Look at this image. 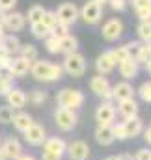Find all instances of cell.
Instances as JSON below:
<instances>
[{"mask_svg":"<svg viewBox=\"0 0 151 160\" xmlns=\"http://www.w3.org/2000/svg\"><path fill=\"white\" fill-rule=\"evenodd\" d=\"M142 134H144V142H146L148 145H151V127L144 128V130H142Z\"/></svg>","mask_w":151,"mask_h":160,"instance_id":"cell-45","label":"cell"},{"mask_svg":"<svg viewBox=\"0 0 151 160\" xmlns=\"http://www.w3.org/2000/svg\"><path fill=\"white\" fill-rule=\"evenodd\" d=\"M54 15H56V19H58L60 24L71 26V24H75L76 19H78V8L73 2H64V4L58 6V9L54 11Z\"/></svg>","mask_w":151,"mask_h":160,"instance_id":"cell-6","label":"cell"},{"mask_svg":"<svg viewBox=\"0 0 151 160\" xmlns=\"http://www.w3.org/2000/svg\"><path fill=\"white\" fill-rule=\"evenodd\" d=\"M6 58H11V56H9V52H8V50L2 47V43H0V60H6Z\"/></svg>","mask_w":151,"mask_h":160,"instance_id":"cell-47","label":"cell"},{"mask_svg":"<svg viewBox=\"0 0 151 160\" xmlns=\"http://www.w3.org/2000/svg\"><path fill=\"white\" fill-rule=\"evenodd\" d=\"M13 89V77L9 75V69L0 67V97H6Z\"/></svg>","mask_w":151,"mask_h":160,"instance_id":"cell-24","label":"cell"},{"mask_svg":"<svg viewBox=\"0 0 151 160\" xmlns=\"http://www.w3.org/2000/svg\"><path fill=\"white\" fill-rule=\"evenodd\" d=\"M24 26H26V17L23 15V13H19V11H11V13H8L6 15V22H4V28H8L9 32H21V30H24Z\"/></svg>","mask_w":151,"mask_h":160,"instance_id":"cell-15","label":"cell"},{"mask_svg":"<svg viewBox=\"0 0 151 160\" xmlns=\"http://www.w3.org/2000/svg\"><path fill=\"white\" fill-rule=\"evenodd\" d=\"M134 93H136L134 88L127 80L117 82V84L112 86V101H116V102H121V101H127V99H134Z\"/></svg>","mask_w":151,"mask_h":160,"instance_id":"cell-12","label":"cell"},{"mask_svg":"<svg viewBox=\"0 0 151 160\" xmlns=\"http://www.w3.org/2000/svg\"><path fill=\"white\" fill-rule=\"evenodd\" d=\"M50 36H54V38H58V39H62V38H65V36H69V26H64V24H56L54 28H52V32H50Z\"/></svg>","mask_w":151,"mask_h":160,"instance_id":"cell-38","label":"cell"},{"mask_svg":"<svg viewBox=\"0 0 151 160\" xmlns=\"http://www.w3.org/2000/svg\"><path fill=\"white\" fill-rule=\"evenodd\" d=\"M131 4H133L134 11L144 9V8H151V0H131Z\"/></svg>","mask_w":151,"mask_h":160,"instance_id":"cell-41","label":"cell"},{"mask_svg":"<svg viewBox=\"0 0 151 160\" xmlns=\"http://www.w3.org/2000/svg\"><path fill=\"white\" fill-rule=\"evenodd\" d=\"M62 69H64V73H67L69 77L80 78V77H84V73H86V58H84L82 54H78V52L67 54V56L64 58Z\"/></svg>","mask_w":151,"mask_h":160,"instance_id":"cell-3","label":"cell"},{"mask_svg":"<svg viewBox=\"0 0 151 160\" xmlns=\"http://www.w3.org/2000/svg\"><path fill=\"white\" fill-rule=\"evenodd\" d=\"M146 26H148V32H149V38H151V19L146 21Z\"/></svg>","mask_w":151,"mask_h":160,"instance_id":"cell-53","label":"cell"},{"mask_svg":"<svg viewBox=\"0 0 151 160\" xmlns=\"http://www.w3.org/2000/svg\"><path fill=\"white\" fill-rule=\"evenodd\" d=\"M30 67H32V63H30V62H26L24 58L17 56V58H13V60H11L9 75H11L13 78H23V77H26V75L30 73Z\"/></svg>","mask_w":151,"mask_h":160,"instance_id":"cell-17","label":"cell"},{"mask_svg":"<svg viewBox=\"0 0 151 160\" xmlns=\"http://www.w3.org/2000/svg\"><path fill=\"white\" fill-rule=\"evenodd\" d=\"M4 36H6V32H4V26H0V43L4 39Z\"/></svg>","mask_w":151,"mask_h":160,"instance_id":"cell-52","label":"cell"},{"mask_svg":"<svg viewBox=\"0 0 151 160\" xmlns=\"http://www.w3.org/2000/svg\"><path fill=\"white\" fill-rule=\"evenodd\" d=\"M112 56H114V62L119 65L121 62H125L127 58H129V54H127V48H125V45L123 47H117V48H112Z\"/></svg>","mask_w":151,"mask_h":160,"instance_id":"cell-36","label":"cell"},{"mask_svg":"<svg viewBox=\"0 0 151 160\" xmlns=\"http://www.w3.org/2000/svg\"><path fill=\"white\" fill-rule=\"evenodd\" d=\"M138 95L144 102H151V80L149 82H144L138 89Z\"/></svg>","mask_w":151,"mask_h":160,"instance_id":"cell-37","label":"cell"},{"mask_svg":"<svg viewBox=\"0 0 151 160\" xmlns=\"http://www.w3.org/2000/svg\"><path fill=\"white\" fill-rule=\"evenodd\" d=\"M105 160H116V157H108V158H105Z\"/></svg>","mask_w":151,"mask_h":160,"instance_id":"cell-57","label":"cell"},{"mask_svg":"<svg viewBox=\"0 0 151 160\" xmlns=\"http://www.w3.org/2000/svg\"><path fill=\"white\" fill-rule=\"evenodd\" d=\"M95 142L99 143V145H103V147H108V145H112L114 142V134H112V127H99L97 125V128H95Z\"/></svg>","mask_w":151,"mask_h":160,"instance_id":"cell-22","label":"cell"},{"mask_svg":"<svg viewBox=\"0 0 151 160\" xmlns=\"http://www.w3.org/2000/svg\"><path fill=\"white\" fill-rule=\"evenodd\" d=\"M30 32H32V36L38 38V39H47V38L50 36V30H47L41 22H34V24H30Z\"/></svg>","mask_w":151,"mask_h":160,"instance_id":"cell-32","label":"cell"},{"mask_svg":"<svg viewBox=\"0 0 151 160\" xmlns=\"http://www.w3.org/2000/svg\"><path fill=\"white\" fill-rule=\"evenodd\" d=\"M121 125H123V130H125V138H127V140L140 136L142 130H144V121L140 119L138 116L133 118V119H125Z\"/></svg>","mask_w":151,"mask_h":160,"instance_id":"cell-20","label":"cell"},{"mask_svg":"<svg viewBox=\"0 0 151 160\" xmlns=\"http://www.w3.org/2000/svg\"><path fill=\"white\" fill-rule=\"evenodd\" d=\"M112 134H114V140H127V138H125V130H123V125H121V123H114V125H112Z\"/></svg>","mask_w":151,"mask_h":160,"instance_id":"cell-39","label":"cell"},{"mask_svg":"<svg viewBox=\"0 0 151 160\" xmlns=\"http://www.w3.org/2000/svg\"><path fill=\"white\" fill-rule=\"evenodd\" d=\"M149 127H151V123H149Z\"/></svg>","mask_w":151,"mask_h":160,"instance_id":"cell-58","label":"cell"},{"mask_svg":"<svg viewBox=\"0 0 151 160\" xmlns=\"http://www.w3.org/2000/svg\"><path fill=\"white\" fill-rule=\"evenodd\" d=\"M0 147H2V151H4V155H6L8 160H17L23 155V145H21V142H19L17 138H13V136L6 138Z\"/></svg>","mask_w":151,"mask_h":160,"instance_id":"cell-14","label":"cell"},{"mask_svg":"<svg viewBox=\"0 0 151 160\" xmlns=\"http://www.w3.org/2000/svg\"><path fill=\"white\" fill-rule=\"evenodd\" d=\"M101 34H103V39L108 41V43L117 41L121 38V34H123V22H121L119 19H108V21L103 24Z\"/></svg>","mask_w":151,"mask_h":160,"instance_id":"cell-9","label":"cell"},{"mask_svg":"<svg viewBox=\"0 0 151 160\" xmlns=\"http://www.w3.org/2000/svg\"><path fill=\"white\" fill-rule=\"evenodd\" d=\"M19 56H21V58H24L26 62L34 63V62L38 60L39 54H38V48H36V45H32V43H24V45H21Z\"/></svg>","mask_w":151,"mask_h":160,"instance_id":"cell-27","label":"cell"},{"mask_svg":"<svg viewBox=\"0 0 151 160\" xmlns=\"http://www.w3.org/2000/svg\"><path fill=\"white\" fill-rule=\"evenodd\" d=\"M86 97L80 89H73V88H64L56 93V104L58 108H67V110H78L84 104Z\"/></svg>","mask_w":151,"mask_h":160,"instance_id":"cell-2","label":"cell"},{"mask_svg":"<svg viewBox=\"0 0 151 160\" xmlns=\"http://www.w3.org/2000/svg\"><path fill=\"white\" fill-rule=\"evenodd\" d=\"M6 15H8V13H4V11L0 9V26H4V22H6Z\"/></svg>","mask_w":151,"mask_h":160,"instance_id":"cell-50","label":"cell"},{"mask_svg":"<svg viewBox=\"0 0 151 160\" xmlns=\"http://www.w3.org/2000/svg\"><path fill=\"white\" fill-rule=\"evenodd\" d=\"M134 160H151V149H148V147L138 149V153H136Z\"/></svg>","mask_w":151,"mask_h":160,"instance_id":"cell-43","label":"cell"},{"mask_svg":"<svg viewBox=\"0 0 151 160\" xmlns=\"http://www.w3.org/2000/svg\"><path fill=\"white\" fill-rule=\"evenodd\" d=\"M45 41V48L50 52V54H60V39L54 38V36H49Z\"/></svg>","mask_w":151,"mask_h":160,"instance_id":"cell-33","label":"cell"},{"mask_svg":"<svg viewBox=\"0 0 151 160\" xmlns=\"http://www.w3.org/2000/svg\"><path fill=\"white\" fill-rule=\"evenodd\" d=\"M41 160H62V157H56V155H50V153H43Z\"/></svg>","mask_w":151,"mask_h":160,"instance_id":"cell-46","label":"cell"},{"mask_svg":"<svg viewBox=\"0 0 151 160\" xmlns=\"http://www.w3.org/2000/svg\"><path fill=\"white\" fill-rule=\"evenodd\" d=\"M76 121H78V116H76L75 110H67V108H56L54 110V123L64 132L73 130L76 127Z\"/></svg>","mask_w":151,"mask_h":160,"instance_id":"cell-4","label":"cell"},{"mask_svg":"<svg viewBox=\"0 0 151 160\" xmlns=\"http://www.w3.org/2000/svg\"><path fill=\"white\" fill-rule=\"evenodd\" d=\"M136 15H138V19H140L142 22L149 21V19H151V8H144V9H138V11H136Z\"/></svg>","mask_w":151,"mask_h":160,"instance_id":"cell-44","label":"cell"},{"mask_svg":"<svg viewBox=\"0 0 151 160\" xmlns=\"http://www.w3.org/2000/svg\"><path fill=\"white\" fill-rule=\"evenodd\" d=\"M108 4L114 11H123L127 8V0H108Z\"/></svg>","mask_w":151,"mask_h":160,"instance_id":"cell-40","label":"cell"},{"mask_svg":"<svg viewBox=\"0 0 151 160\" xmlns=\"http://www.w3.org/2000/svg\"><path fill=\"white\" fill-rule=\"evenodd\" d=\"M78 17H82L86 24H97V22L101 21V17H103V6H99V4L88 0V2L82 6V9L78 11Z\"/></svg>","mask_w":151,"mask_h":160,"instance_id":"cell-8","label":"cell"},{"mask_svg":"<svg viewBox=\"0 0 151 160\" xmlns=\"http://www.w3.org/2000/svg\"><path fill=\"white\" fill-rule=\"evenodd\" d=\"M30 75L39 82H56L62 78L64 69L58 63H52L49 60H36L30 67Z\"/></svg>","mask_w":151,"mask_h":160,"instance_id":"cell-1","label":"cell"},{"mask_svg":"<svg viewBox=\"0 0 151 160\" xmlns=\"http://www.w3.org/2000/svg\"><path fill=\"white\" fill-rule=\"evenodd\" d=\"M116 62H114V56H112V50H107V52H103L101 56H97V60H95V69H97V73L99 75H110L114 69H116Z\"/></svg>","mask_w":151,"mask_h":160,"instance_id":"cell-13","label":"cell"},{"mask_svg":"<svg viewBox=\"0 0 151 160\" xmlns=\"http://www.w3.org/2000/svg\"><path fill=\"white\" fill-rule=\"evenodd\" d=\"M23 134H24L26 143H30V145H34V147L43 145L45 140H47V130H45V127H41L39 123H34V125H32L26 132H23Z\"/></svg>","mask_w":151,"mask_h":160,"instance_id":"cell-11","label":"cell"},{"mask_svg":"<svg viewBox=\"0 0 151 160\" xmlns=\"http://www.w3.org/2000/svg\"><path fill=\"white\" fill-rule=\"evenodd\" d=\"M90 89L97 97H101L103 101H112V86H110V82H108L107 77H103V75L91 77L90 78Z\"/></svg>","mask_w":151,"mask_h":160,"instance_id":"cell-7","label":"cell"},{"mask_svg":"<svg viewBox=\"0 0 151 160\" xmlns=\"http://www.w3.org/2000/svg\"><path fill=\"white\" fill-rule=\"evenodd\" d=\"M116 116H117V112H116V106L112 104V101H103L95 110V121L99 127H112Z\"/></svg>","mask_w":151,"mask_h":160,"instance_id":"cell-5","label":"cell"},{"mask_svg":"<svg viewBox=\"0 0 151 160\" xmlns=\"http://www.w3.org/2000/svg\"><path fill=\"white\" fill-rule=\"evenodd\" d=\"M15 4H17V0H0V9L4 13H8V11H11L15 8Z\"/></svg>","mask_w":151,"mask_h":160,"instance_id":"cell-42","label":"cell"},{"mask_svg":"<svg viewBox=\"0 0 151 160\" xmlns=\"http://www.w3.org/2000/svg\"><path fill=\"white\" fill-rule=\"evenodd\" d=\"M76 48H78V39H76L75 36H65V38H62L60 39V54H73L76 52Z\"/></svg>","mask_w":151,"mask_h":160,"instance_id":"cell-26","label":"cell"},{"mask_svg":"<svg viewBox=\"0 0 151 160\" xmlns=\"http://www.w3.org/2000/svg\"><path fill=\"white\" fill-rule=\"evenodd\" d=\"M146 69H148V73H149V77H151V63L149 65H146Z\"/></svg>","mask_w":151,"mask_h":160,"instance_id":"cell-56","label":"cell"},{"mask_svg":"<svg viewBox=\"0 0 151 160\" xmlns=\"http://www.w3.org/2000/svg\"><path fill=\"white\" fill-rule=\"evenodd\" d=\"M140 47H142V41H131V43H127V45H125L127 54H129V58H131V60H134V62H136L138 52H140Z\"/></svg>","mask_w":151,"mask_h":160,"instance_id":"cell-35","label":"cell"},{"mask_svg":"<svg viewBox=\"0 0 151 160\" xmlns=\"http://www.w3.org/2000/svg\"><path fill=\"white\" fill-rule=\"evenodd\" d=\"M6 99H8V106H11L13 110H23V108L26 106V102H28L26 93H24L21 88H13V89L6 95Z\"/></svg>","mask_w":151,"mask_h":160,"instance_id":"cell-19","label":"cell"},{"mask_svg":"<svg viewBox=\"0 0 151 160\" xmlns=\"http://www.w3.org/2000/svg\"><path fill=\"white\" fill-rule=\"evenodd\" d=\"M144 45H148V47H149V48H151V38H148V39L144 41Z\"/></svg>","mask_w":151,"mask_h":160,"instance_id":"cell-55","label":"cell"},{"mask_svg":"<svg viewBox=\"0 0 151 160\" xmlns=\"http://www.w3.org/2000/svg\"><path fill=\"white\" fill-rule=\"evenodd\" d=\"M136 63H138V65L142 63L144 67H146V65H149V63H151V48L148 47V45H144V43H142V47H140V52H138Z\"/></svg>","mask_w":151,"mask_h":160,"instance_id":"cell-31","label":"cell"},{"mask_svg":"<svg viewBox=\"0 0 151 160\" xmlns=\"http://www.w3.org/2000/svg\"><path fill=\"white\" fill-rule=\"evenodd\" d=\"M65 153L69 155V158L71 160H88L90 158L91 149H90V145H88L84 140H75V142L67 143Z\"/></svg>","mask_w":151,"mask_h":160,"instance_id":"cell-10","label":"cell"},{"mask_svg":"<svg viewBox=\"0 0 151 160\" xmlns=\"http://www.w3.org/2000/svg\"><path fill=\"white\" fill-rule=\"evenodd\" d=\"M117 69H119V75L123 77V78L127 80H133L136 78V75H138V69H140V65L134 62V60H131V58H127L125 62H121L119 65H117Z\"/></svg>","mask_w":151,"mask_h":160,"instance_id":"cell-21","label":"cell"},{"mask_svg":"<svg viewBox=\"0 0 151 160\" xmlns=\"http://www.w3.org/2000/svg\"><path fill=\"white\" fill-rule=\"evenodd\" d=\"M17 160H36V158H34L32 155H26V153H23V155H21Z\"/></svg>","mask_w":151,"mask_h":160,"instance_id":"cell-48","label":"cell"},{"mask_svg":"<svg viewBox=\"0 0 151 160\" xmlns=\"http://www.w3.org/2000/svg\"><path fill=\"white\" fill-rule=\"evenodd\" d=\"M138 110H140V106H138V102H136L134 99L121 101V102H117V108H116V112H117L123 119H133V118H136V116H138Z\"/></svg>","mask_w":151,"mask_h":160,"instance_id":"cell-18","label":"cell"},{"mask_svg":"<svg viewBox=\"0 0 151 160\" xmlns=\"http://www.w3.org/2000/svg\"><path fill=\"white\" fill-rule=\"evenodd\" d=\"M116 160H134L131 155H119V157H116Z\"/></svg>","mask_w":151,"mask_h":160,"instance_id":"cell-49","label":"cell"},{"mask_svg":"<svg viewBox=\"0 0 151 160\" xmlns=\"http://www.w3.org/2000/svg\"><path fill=\"white\" fill-rule=\"evenodd\" d=\"M0 160H8L6 158V155H4V151H2V147H0Z\"/></svg>","mask_w":151,"mask_h":160,"instance_id":"cell-54","label":"cell"},{"mask_svg":"<svg viewBox=\"0 0 151 160\" xmlns=\"http://www.w3.org/2000/svg\"><path fill=\"white\" fill-rule=\"evenodd\" d=\"M13 116H15V110L11 108V106H0V123H4V125H8V123H11L13 121Z\"/></svg>","mask_w":151,"mask_h":160,"instance_id":"cell-34","label":"cell"},{"mask_svg":"<svg viewBox=\"0 0 151 160\" xmlns=\"http://www.w3.org/2000/svg\"><path fill=\"white\" fill-rule=\"evenodd\" d=\"M26 99H28L30 104H34V106H41V104L47 101V91H43V89H32V91L26 95Z\"/></svg>","mask_w":151,"mask_h":160,"instance_id":"cell-28","label":"cell"},{"mask_svg":"<svg viewBox=\"0 0 151 160\" xmlns=\"http://www.w3.org/2000/svg\"><path fill=\"white\" fill-rule=\"evenodd\" d=\"M21 41L19 38L15 36V34H6L4 36V39H2V47L9 52V56H13V54H19V50H21Z\"/></svg>","mask_w":151,"mask_h":160,"instance_id":"cell-25","label":"cell"},{"mask_svg":"<svg viewBox=\"0 0 151 160\" xmlns=\"http://www.w3.org/2000/svg\"><path fill=\"white\" fill-rule=\"evenodd\" d=\"M65 147L67 143L58 138V136H52V138H47L45 143H43V153H50V155H56V157H64L65 155Z\"/></svg>","mask_w":151,"mask_h":160,"instance_id":"cell-16","label":"cell"},{"mask_svg":"<svg viewBox=\"0 0 151 160\" xmlns=\"http://www.w3.org/2000/svg\"><path fill=\"white\" fill-rule=\"evenodd\" d=\"M41 24H43L47 30H50V32H52V28L58 24V19H56L54 11H50V9H45V13H43V19H41Z\"/></svg>","mask_w":151,"mask_h":160,"instance_id":"cell-30","label":"cell"},{"mask_svg":"<svg viewBox=\"0 0 151 160\" xmlns=\"http://www.w3.org/2000/svg\"><path fill=\"white\" fill-rule=\"evenodd\" d=\"M91 2H95V4H99V6H105L108 0H91Z\"/></svg>","mask_w":151,"mask_h":160,"instance_id":"cell-51","label":"cell"},{"mask_svg":"<svg viewBox=\"0 0 151 160\" xmlns=\"http://www.w3.org/2000/svg\"><path fill=\"white\" fill-rule=\"evenodd\" d=\"M43 13H45V8H43V6H32V8L28 9L26 19H28V22H30V24H34V22H41Z\"/></svg>","mask_w":151,"mask_h":160,"instance_id":"cell-29","label":"cell"},{"mask_svg":"<svg viewBox=\"0 0 151 160\" xmlns=\"http://www.w3.org/2000/svg\"><path fill=\"white\" fill-rule=\"evenodd\" d=\"M13 127H15V130H19V132H26L32 125H34V118L30 116V114H26V112H17L15 116H13Z\"/></svg>","mask_w":151,"mask_h":160,"instance_id":"cell-23","label":"cell"}]
</instances>
